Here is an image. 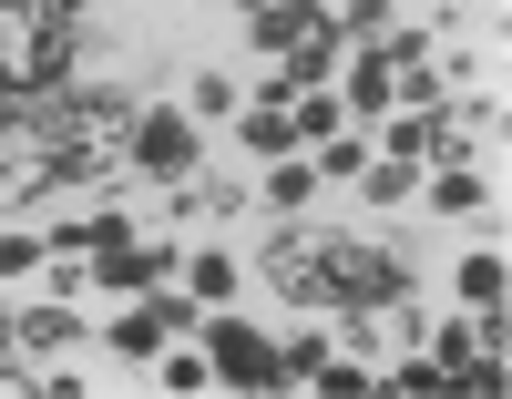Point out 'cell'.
<instances>
[{
    "label": "cell",
    "instance_id": "cell-18",
    "mask_svg": "<svg viewBox=\"0 0 512 399\" xmlns=\"http://www.w3.org/2000/svg\"><path fill=\"white\" fill-rule=\"evenodd\" d=\"M379 389H400V399H410V389H451V379H441V359H400Z\"/></svg>",
    "mask_w": 512,
    "mask_h": 399
},
{
    "label": "cell",
    "instance_id": "cell-2",
    "mask_svg": "<svg viewBox=\"0 0 512 399\" xmlns=\"http://www.w3.org/2000/svg\"><path fill=\"white\" fill-rule=\"evenodd\" d=\"M195 318H205V307H195V297H175V287H144V297H134V307H123V318H113L103 338L123 348V359H164V348H175V338H185Z\"/></svg>",
    "mask_w": 512,
    "mask_h": 399
},
{
    "label": "cell",
    "instance_id": "cell-1",
    "mask_svg": "<svg viewBox=\"0 0 512 399\" xmlns=\"http://www.w3.org/2000/svg\"><path fill=\"white\" fill-rule=\"evenodd\" d=\"M267 277L297 307H338V318H400L410 307V256L379 236H318V226H277L267 236Z\"/></svg>",
    "mask_w": 512,
    "mask_h": 399
},
{
    "label": "cell",
    "instance_id": "cell-17",
    "mask_svg": "<svg viewBox=\"0 0 512 399\" xmlns=\"http://www.w3.org/2000/svg\"><path fill=\"white\" fill-rule=\"evenodd\" d=\"M216 113H236V82L226 72H195V123H216Z\"/></svg>",
    "mask_w": 512,
    "mask_h": 399
},
{
    "label": "cell",
    "instance_id": "cell-16",
    "mask_svg": "<svg viewBox=\"0 0 512 399\" xmlns=\"http://www.w3.org/2000/svg\"><path fill=\"white\" fill-rule=\"evenodd\" d=\"M338 31H359V41H379V31H390V0H338Z\"/></svg>",
    "mask_w": 512,
    "mask_h": 399
},
{
    "label": "cell",
    "instance_id": "cell-14",
    "mask_svg": "<svg viewBox=\"0 0 512 399\" xmlns=\"http://www.w3.org/2000/svg\"><path fill=\"white\" fill-rule=\"evenodd\" d=\"M308 195H318V164H287V154H277V174H267V205H277V215H297Z\"/></svg>",
    "mask_w": 512,
    "mask_h": 399
},
{
    "label": "cell",
    "instance_id": "cell-3",
    "mask_svg": "<svg viewBox=\"0 0 512 399\" xmlns=\"http://www.w3.org/2000/svg\"><path fill=\"white\" fill-rule=\"evenodd\" d=\"M195 328H205V369H216L226 389H277V348L256 338L246 318H226V307H205Z\"/></svg>",
    "mask_w": 512,
    "mask_h": 399
},
{
    "label": "cell",
    "instance_id": "cell-4",
    "mask_svg": "<svg viewBox=\"0 0 512 399\" xmlns=\"http://www.w3.org/2000/svg\"><path fill=\"white\" fill-rule=\"evenodd\" d=\"M134 164L154 174V185H195V164H205L195 113H134Z\"/></svg>",
    "mask_w": 512,
    "mask_h": 399
},
{
    "label": "cell",
    "instance_id": "cell-20",
    "mask_svg": "<svg viewBox=\"0 0 512 399\" xmlns=\"http://www.w3.org/2000/svg\"><path fill=\"white\" fill-rule=\"evenodd\" d=\"M41 266V236H0V277H31Z\"/></svg>",
    "mask_w": 512,
    "mask_h": 399
},
{
    "label": "cell",
    "instance_id": "cell-12",
    "mask_svg": "<svg viewBox=\"0 0 512 399\" xmlns=\"http://www.w3.org/2000/svg\"><path fill=\"white\" fill-rule=\"evenodd\" d=\"M236 144H246V154H297V123H287V103H256V113L236 123Z\"/></svg>",
    "mask_w": 512,
    "mask_h": 399
},
{
    "label": "cell",
    "instance_id": "cell-21",
    "mask_svg": "<svg viewBox=\"0 0 512 399\" xmlns=\"http://www.w3.org/2000/svg\"><path fill=\"white\" fill-rule=\"evenodd\" d=\"M246 11H256V0H246Z\"/></svg>",
    "mask_w": 512,
    "mask_h": 399
},
{
    "label": "cell",
    "instance_id": "cell-11",
    "mask_svg": "<svg viewBox=\"0 0 512 399\" xmlns=\"http://www.w3.org/2000/svg\"><path fill=\"white\" fill-rule=\"evenodd\" d=\"M11 338H21V359H52V348L82 338V318H72V307H31V318H11Z\"/></svg>",
    "mask_w": 512,
    "mask_h": 399
},
{
    "label": "cell",
    "instance_id": "cell-9",
    "mask_svg": "<svg viewBox=\"0 0 512 399\" xmlns=\"http://www.w3.org/2000/svg\"><path fill=\"white\" fill-rule=\"evenodd\" d=\"M379 154H400V164H441V154H451V113H431V103H420V113H400Z\"/></svg>",
    "mask_w": 512,
    "mask_h": 399
},
{
    "label": "cell",
    "instance_id": "cell-6",
    "mask_svg": "<svg viewBox=\"0 0 512 399\" xmlns=\"http://www.w3.org/2000/svg\"><path fill=\"white\" fill-rule=\"evenodd\" d=\"M461 307L482 318V338L502 348V307H512V277H502V246H472L461 256Z\"/></svg>",
    "mask_w": 512,
    "mask_h": 399
},
{
    "label": "cell",
    "instance_id": "cell-7",
    "mask_svg": "<svg viewBox=\"0 0 512 399\" xmlns=\"http://www.w3.org/2000/svg\"><path fill=\"white\" fill-rule=\"evenodd\" d=\"M318 21H328V0H256V11H246V41H256V52H297Z\"/></svg>",
    "mask_w": 512,
    "mask_h": 399
},
{
    "label": "cell",
    "instance_id": "cell-5",
    "mask_svg": "<svg viewBox=\"0 0 512 399\" xmlns=\"http://www.w3.org/2000/svg\"><path fill=\"white\" fill-rule=\"evenodd\" d=\"M82 277H103V287H123V297H144V287H164V277H175V246L113 236V246H93V256H82Z\"/></svg>",
    "mask_w": 512,
    "mask_h": 399
},
{
    "label": "cell",
    "instance_id": "cell-10",
    "mask_svg": "<svg viewBox=\"0 0 512 399\" xmlns=\"http://www.w3.org/2000/svg\"><path fill=\"white\" fill-rule=\"evenodd\" d=\"M185 297H195V307H236V256H226V246H195V256H185Z\"/></svg>",
    "mask_w": 512,
    "mask_h": 399
},
{
    "label": "cell",
    "instance_id": "cell-15",
    "mask_svg": "<svg viewBox=\"0 0 512 399\" xmlns=\"http://www.w3.org/2000/svg\"><path fill=\"white\" fill-rule=\"evenodd\" d=\"M287 123H297V133H308V144H328V133H338V123H349V113H338V93H308V103H297Z\"/></svg>",
    "mask_w": 512,
    "mask_h": 399
},
{
    "label": "cell",
    "instance_id": "cell-19",
    "mask_svg": "<svg viewBox=\"0 0 512 399\" xmlns=\"http://www.w3.org/2000/svg\"><path fill=\"white\" fill-rule=\"evenodd\" d=\"M164 379H175V389H205V379H216V369H205L195 348H164Z\"/></svg>",
    "mask_w": 512,
    "mask_h": 399
},
{
    "label": "cell",
    "instance_id": "cell-13",
    "mask_svg": "<svg viewBox=\"0 0 512 399\" xmlns=\"http://www.w3.org/2000/svg\"><path fill=\"white\" fill-rule=\"evenodd\" d=\"M441 164H451V174H431V205H451V215H472V205H482V174L461 164V154H441Z\"/></svg>",
    "mask_w": 512,
    "mask_h": 399
},
{
    "label": "cell",
    "instance_id": "cell-8",
    "mask_svg": "<svg viewBox=\"0 0 512 399\" xmlns=\"http://www.w3.org/2000/svg\"><path fill=\"white\" fill-rule=\"evenodd\" d=\"M400 103V72H390V52H359L349 72H338V113H390Z\"/></svg>",
    "mask_w": 512,
    "mask_h": 399
}]
</instances>
